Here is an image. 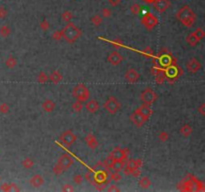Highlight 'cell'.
Returning a JSON list of instances; mask_svg holds the SVG:
<instances>
[{
	"mask_svg": "<svg viewBox=\"0 0 205 192\" xmlns=\"http://www.w3.org/2000/svg\"><path fill=\"white\" fill-rule=\"evenodd\" d=\"M61 17H62V19H63L64 21L69 22L71 19H72L73 14H72V12H71V11H69V10H65V11L61 14Z\"/></svg>",
	"mask_w": 205,
	"mask_h": 192,
	"instance_id": "obj_36",
	"label": "cell"
},
{
	"mask_svg": "<svg viewBox=\"0 0 205 192\" xmlns=\"http://www.w3.org/2000/svg\"><path fill=\"white\" fill-rule=\"evenodd\" d=\"M121 179H122V175L120 174V172L114 171L113 173H111L110 180H113V181H115V182H118V181H120Z\"/></svg>",
	"mask_w": 205,
	"mask_h": 192,
	"instance_id": "obj_42",
	"label": "cell"
},
{
	"mask_svg": "<svg viewBox=\"0 0 205 192\" xmlns=\"http://www.w3.org/2000/svg\"><path fill=\"white\" fill-rule=\"evenodd\" d=\"M124 166H125V161H124V160H114L110 168L112 169L113 171L120 172V171H122Z\"/></svg>",
	"mask_w": 205,
	"mask_h": 192,
	"instance_id": "obj_25",
	"label": "cell"
},
{
	"mask_svg": "<svg viewBox=\"0 0 205 192\" xmlns=\"http://www.w3.org/2000/svg\"><path fill=\"white\" fill-rule=\"evenodd\" d=\"M195 179H189V180H184L183 182L181 183V187L179 189L183 190V191H194V182Z\"/></svg>",
	"mask_w": 205,
	"mask_h": 192,
	"instance_id": "obj_22",
	"label": "cell"
},
{
	"mask_svg": "<svg viewBox=\"0 0 205 192\" xmlns=\"http://www.w3.org/2000/svg\"><path fill=\"white\" fill-rule=\"evenodd\" d=\"M112 44L115 46V47H120V46H122L123 44H122V42L120 41V40H113L112 41Z\"/></svg>",
	"mask_w": 205,
	"mask_h": 192,
	"instance_id": "obj_58",
	"label": "cell"
},
{
	"mask_svg": "<svg viewBox=\"0 0 205 192\" xmlns=\"http://www.w3.org/2000/svg\"><path fill=\"white\" fill-rule=\"evenodd\" d=\"M193 33H194V35H195V36L197 37L199 40L203 39L204 36H205V32H204V30H203L202 28H197V29H195V30L193 31Z\"/></svg>",
	"mask_w": 205,
	"mask_h": 192,
	"instance_id": "obj_41",
	"label": "cell"
},
{
	"mask_svg": "<svg viewBox=\"0 0 205 192\" xmlns=\"http://www.w3.org/2000/svg\"><path fill=\"white\" fill-rule=\"evenodd\" d=\"M130 11L133 13V14H135V15L139 14V13L141 12V6H140L138 3H134V4H132L131 7H130Z\"/></svg>",
	"mask_w": 205,
	"mask_h": 192,
	"instance_id": "obj_40",
	"label": "cell"
},
{
	"mask_svg": "<svg viewBox=\"0 0 205 192\" xmlns=\"http://www.w3.org/2000/svg\"><path fill=\"white\" fill-rule=\"evenodd\" d=\"M40 28H41L43 31H47L49 28H50V23H49L47 19H43L41 22H40Z\"/></svg>",
	"mask_w": 205,
	"mask_h": 192,
	"instance_id": "obj_44",
	"label": "cell"
},
{
	"mask_svg": "<svg viewBox=\"0 0 205 192\" xmlns=\"http://www.w3.org/2000/svg\"><path fill=\"white\" fill-rule=\"evenodd\" d=\"M83 179H84V177L81 175V174H76V175H74V177H73V181L75 184H77V185L81 184V183L83 182Z\"/></svg>",
	"mask_w": 205,
	"mask_h": 192,
	"instance_id": "obj_47",
	"label": "cell"
},
{
	"mask_svg": "<svg viewBox=\"0 0 205 192\" xmlns=\"http://www.w3.org/2000/svg\"><path fill=\"white\" fill-rule=\"evenodd\" d=\"M30 184L32 187L34 188H39V187H41L44 183V178L42 177V175H40V174H35L32 177L30 178Z\"/></svg>",
	"mask_w": 205,
	"mask_h": 192,
	"instance_id": "obj_19",
	"label": "cell"
},
{
	"mask_svg": "<svg viewBox=\"0 0 205 192\" xmlns=\"http://www.w3.org/2000/svg\"><path fill=\"white\" fill-rule=\"evenodd\" d=\"M0 190L5 191V192H10V183H3V184L0 186Z\"/></svg>",
	"mask_w": 205,
	"mask_h": 192,
	"instance_id": "obj_53",
	"label": "cell"
},
{
	"mask_svg": "<svg viewBox=\"0 0 205 192\" xmlns=\"http://www.w3.org/2000/svg\"><path fill=\"white\" fill-rule=\"evenodd\" d=\"M136 111H138V112L143 116L147 121H148V119L150 118L151 114H152V109L150 108V105H147V104H144V103H143V105L138 107V108L136 109Z\"/></svg>",
	"mask_w": 205,
	"mask_h": 192,
	"instance_id": "obj_18",
	"label": "cell"
},
{
	"mask_svg": "<svg viewBox=\"0 0 205 192\" xmlns=\"http://www.w3.org/2000/svg\"><path fill=\"white\" fill-rule=\"evenodd\" d=\"M52 38L54 39V40H56V41H59L61 38H63V37H62V31L61 30L54 31L53 34H52Z\"/></svg>",
	"mask_w": 205,
	"mask_h": 192,
	"instance_id": "obj_48",
	"label": "cell"
},
{
	"mask_svg": "<svg viewBox=\"0 0 205 192\" xmlns=\"http://www.w3.org/2000/svg\"><path fill=\"white\" fill-rule=\"evenodd\" d=\"M145 2H147V3H151V2H153L154 0H144Z\"/></svg>",
	"mask_w": 205,
	"mask_h": 192,
	"instance_id": "obj_60",
	"label": "cell"
},
{
	"mask_svg": "<svg viewBox=\"0 0 205 192\" xmlns=\"http://www.w3.org/2000/svg\"><path fill=\"white\" fill-rule=\"evenodd\" d=\"M106 181H107V171L95 172L94 184H98V183H104Z\"/></svg>",
	"mask_w": 205,
	"mask_h": 192,
	"instance_id": "obj_23",
	"label": "cell"
},
{
	"mask_svg": "<svg viewBox=\"0 0 205 192\" xmlns=\"http://www.w3.org/2000/svg\"><path fill=\"white\" fill-rule=\"evenodd\" d=\"M124 77H125V79L129 83H134V82L137 81L138 79H139L140 75H139V73H138V71L135 70L134 68H129L126 71L125 76Z\"/></svg>",
	"mask_w": 205,
	"mask_h": 192,
	"instance_id": "obj_16",
	"label": "cell"
},
{
	"mask_svg": "<svg viewBox=\"0 0 205 192\" xmlns=\"http://www.w3.org/2000/svg\"><path fill=\"white\" fill-rule=\"evenodd\" d=\"M125 166L129 169V171H130V174H131V172L134 170V169L137 168L136 163H135V159H129L127 163L125 164Z\"/></svg>",
	"mask_w": 205,
	"mask_h": 192,
	"instance_id": "obj_35",
	"label": "cell"
},
{
	"mask_svg": "<svg viewBox=\"0 0 205 192\" xmlns=\"http://www.w3.org/2000/svg\"><path fill=\"white\" fill-rule=\"evenodd\" d=\"M0 180H1V176H0Z\"/></svg>",
	"mask_w": 205,
	"mask_h": 192,
	"instance_id": "obj_61",
	"label": "cell"
},
{
	"mask_svg": "<svg viewBox=\"0 0 205 192\" xmlns=\"http://www.w3.org/2000/svg\"><path fill=\"white\" fill-rule=\"evenodd\" d=\"M199 41H200V40L195 36L193 32H191V33L188 35V36L186 37V42H187V44H188V45H190V46L197 45Z\"/></svg>",
	"mask_w": 205,
	"mask_h": 192,
	"instance_id": "obj_28",
	"label": "cell"
},
{
	"mask_svg": "<svg viewBox=\"0 0 205 192\" xmlns=\"http://www.w3.org/2000/svg\"><path fill=\"white\" fill-rule=\"evenodd\" d=\"M130 121L135 125V126H137V127H141V126H143V125L146 123V121L147 120L142 116L138 111H133V113H131V115H130Z\"/></svg>",
	"mask_w": 205,
	"mask_h": 192,
	"instance_id": "obj_11",
	"label": "cell"
},
{
	"mask_svg": "<svg viewBox=\"0 0 205 192\" xmlns=\"http://www.w3.org/2000/svg\"><path fill=\"white\" fill-rule=\"evenodd\" d=\"M11 34V29L8 25L3 24L0 26V35L2 37H8Z\"/></svg>",
	"mask_w": 205,
	"mask_h": 192,
	"instance_id": "obj_32",
	"label": "cell"
},
{
	"mask_svg": "<svg viewBox=\"0 0 205 192\" xmlns=\"http://www.w3.org/2000/svg\"><path fill=\"white\" fill-rule=\"evenodd\" d=\"M168 138H169V134H168L166 131H161V132H160L159 134H158V139H159L160 141H162V142L167 141Z\"/></svg>",
	"mask_w": 205,
	"mask_h": 192,
	"instance_id": "obj_45",
	"label": "cell"
},
{
	"mask_svg": "<svg viewBox=\"0 0 205 192\" xmlns=\"http://www.w3.org/2000/svg\"><path fill=\"white\" fill-rule=\"evenodd\" d=\"M109 184V180H107L104 183H98V184H95V188L98 191H103L105 189V187Z\"/></svg>",
	"mask_w": 205,
	"mask_h": 192,
	"instance_id": "obj_46",
	"label": "cell"
},
{
	"mask_svg": "<svg viewBox=\"0 0 205 192\" xmlns=\"http://www.w3.org/2000/svg\"><path fill=\"white\" fill-rule=\"evenodd\" d=\"M103 107L105 108V110L107 111V112H109L110 114H115L117 111H119L121 105H120V102L114 96H110L104 102Z\"/></svg>",
	"mask_w": 205,
	"mask_h": 192,
	"instance_id": "obj_5",
	"label": "cell"
},
{
	"mask_svg": "<svg viewBox=\"0 0 205 192\" xmlns=\"http://www.w3.org/2000/svg\"><path fill=\"white\" fill-rule=\"evenodd\" d=\"M154 70H156V73H154L155 74V80H156V83L157 84H162L164 82V80H165V74H164V72L160 68L155 67Z\"/></svg>",
	"mask_w": 205,
	"mask_h": 192,
	"instance_id": "obj_26",
	"label": "cell"
},
{
	"mask_svg": "<svg viewBox=\"0 0 205 192\" xmlns=\"http://www.w3.org/2000/svg\"><path fill=\"white\" fill-rule=\"evenodd\" d=\"M113 161H114V159L111 157L110 155H108L107 157H106V159L104 160V164H105V166L107 167L108 169H110V167H111V165H112V163H113Z\"/></svg>",
	"mask_w": 205,
	"mask_h": 192,
	"instance_id": "obj_49",
	"label": "cell"
},
{
	"mask_svg": "<svg viewBox=\"0 0 205 192\" xmlns=\"http://www.w3.org/2000/svg\"><path fill=\"white\" fill-rule=\"evenodd\" d=\"M111 157L114 160H125L127 159V155H128V149L125 148H120V147H115V148L111 151V153L109 154Z\"/></svg>",
	"mask_w": 205,
	"mask_h": 192,
	"instance_id": "obj_10",
	"label": "cell"
},
{
	"mask_svg": "<svg viewBox=\"0 0 205 192\" xmlns=\"http://www.w3.org/2000/svg\"><path fill=\"white\" fill-rule=\"evenodd\" d=\"M61 190L64 191V192H73L74 191V187L72 185L68 184V183H66V184H64L63 186H62Z\"/></svg>",
	"mask_w": 205,
	"mask_h": 192,
	"instance_id": "obj_50",
	"label": "cell"
},
{
	"mask_svg": "<svg viewBox=\"0 0 205 192\" xmlns=\"http://www.w3.org/2000/svg\"><path fill=\"white\" fill-rule=\"evenodd\" d=\"M157 98H158V95L154 92L153 89H151L149 87L145 88L140 94L141 101L143 102L144 104H147V105H151L155 100L157 99Z\"/></svg>",
	"mask_w": 205,
	"mask_h": 192,
	"instance_id": "obj_7",
	"label": "cell"
},
{
	"mask_svg": "<svg viewBox=\"0 0 205 192\" xmlns=\"http://www.w3.org/2000/svg\"><path fill=\"white\" fill-rule=\"evenodd\" d=\"M143 54L144 55H146L147 57H149V56H153V50L151 49L150 47H147L145 50H143Z\"/></svg>",
	"mask_w": 205,
	"mask_h": 192,
	"instance_id": "obj_54",
	"label": "cell"
},
{
	"mask_svg": "<svg viewBox=\"0 0 205 192\" xmlns=\"http://www.w3.org/2000/svg\"><path fill=\"white\" fill-rule=\"evenodd\" d=\"M196 14L189 5L182 6L176 13V18L179 20L185 27H191L196 20Z\"/></svg>",
	"mask_w": 205,
	"mask_h": 192,
	"instance_id": "obj_1",
	"label": "cell"
},
{
	"mask_svg": "<svg viewBox=\"0 0 205 192\" xmlns=\"http://www.w3.org/2000/svg\"><path fill=\"white\" fill-rule=\"evenodd\" d=\"M135 163H136V166L137 168H141L142 167V160L141 159H135Z\"/></svg>",
	"mask_w": 205,
	"mask_h": 192,
	"instance_id": "obj_59",
	"label": "cell"
},
{
	"mask_svg": "<svg viewBox=\"0 0 205 192\" xmlns=\"http://www.w3.org/2000/svg\"><path fill=\"white\" fill-rule=\"evenodd\" d=\"M91 22H92V24H93V25L99 26V25H101L102 22H103V18H102V17H101V15H99V14H95V15H93V16L91 17Z\"/></svg>",
	"mask_w": 205,
	"mask_h": 192,
	"instance_id": "obj_33",
	"label": "cell"
},
{
	"mask_svg": "<svg viewBox=\"0 0 205 192\" xmlns=\"http://www.w3.org/2000/svg\"><path fill=\"white\" fill-rule=\"evenodd\" d=\"M72 95L76 100L85 102L90 98V91H89V89L84 84L80 83L73 88Z\"/></svg>",
	"mask_w": 205,
	"mask_h": 192,
	"instance_id": "obj_4",
	"label": "cell"
},
{
	"mask_svg": "<svg viewBox=\"0 0 205 192\" xmlns=\"http://www.w3.org/2000/svg\"><path fill=\"white\" fill-rule=\"evenodd\" d=\"M141 22L147 30H152L158 24V18L153 13L147 12L141 18Z\"/></svg>",
	"mask_w": 205,
	"mask_h": 192,
	"instance_id": "obj_6",
	"label": "cell"
},
{
	"mask_svg": "<svg viewBox=\"0 0 205 192\" xmlns=\"http://www.w3.org/2000/svg\"><path fill=\"white\" fill-rule=\"evenodd\" d=\"M110 16H111V10L107 7L103 8V9H102V17H104V18H109Z\"/></svg>",
	"mask_w": 205,
	"mask_h": 192,
	"instance_id": "obj_51",
	"label": "cell"
},
{
	"mask_svg": "<svg viewBox=\"0 0 205 192\" xmlns=\"http://www.w3.org/2000/svg\"><path fill=\"white\" fill-rule=\"evenodd\" d=\"M138 184H139V186L141 187V188L147 189V188H149V187L151 186V180L147 176H143V177H141L140 179H139Z\"/></svg>",
	"mask_w": 205,
	"mask_h": 192,
	"instance_id": "obj_29",
	"label": "cell"
},
{
	"mask_svg": "<svg viewBox=\"0 0 205 192\" xmlns=\"http://www.w3.org/2000/svg\"><path fill=\"white\" fill-rule=\"evenodd\" d=\"M5 65H6V67H7V68H14L15 66L17 65V60H16V58H15L14 56H12V55L8 56V57H7V59L5 60Z\"/></svg>",
	"mask_w": 205,
	"mask_h": 192,
	"instance_id": "obj_31",
	"label": "cell"
},
{
	"mask_svg": "<svg viewBox=\"0 0 205 192\" xmlns=\"http://www.w3.org/2000/svg\"><path fill=\"white\" fill-rule=\"evenodd\" d=\"M76 135L74 134L72 130H66L61 134L60 136V141L63 143L64 145H66L67 147H70L71 145H73V143L76 141Z\"/></svg>",
	"mask_w": 205,
	"mask_h": 192,
	"instance_id": "obj_8",
	"label": "cell"
},
{
	"mask_svg": "<svg viewBox=\"0 0 205 192\" xmlns=\"http://www.w3.org/2000/svg\"><path fill=\"white\" fill-rule=\"evenodd\" d=\"M84 140H85L86 144L88 145L89 148H91V149H96L97 147L99 146L97 138L95 137V135L93 134V133H88V134H86Z\"/></svg>",
	"mask_w": 205,
	"mask_h": 192,
	"instance_id": "obj_17",
	"label": "cell"
},
{
	"mask_svg": "<svg viewBox=\"0 0 205 192\" xmlns=\"http://www.w3.org/2000/svg\"><path fill=\"white\" fill-rule=\"evenodd\" d=\"M168 50L165 48L164 49V52H165V54L161 55V57H160V64H161L162 66H164V67H167V66L169 65H172V62L174 61V58L172 57L171 53L170 52H167Z\"/></svg>",
	"mask_w": 205,
	"mask_h": 192,
	"instance_id": "obj_15",
	"label": "cell"
},
{
	"mask_svg": "<svg viewBox=\"0 0 205 192\" xmlns=\"http://www.w3.org/2000/svg\"><path fill=\"white\" fill-rule=\"evenodd\" d=\"M107 61L112 65H119L123 61V56L117 51L111 52L107 57Z\"/></svg>",
	"mask_w": 205,
	"mask_h": 192,
	"instance_id": "obj_14",
	"label": "cell"
},
{
	"mask_svg": "<svg viewBox=\"0 0 205 192\" xmlns=\"http://www.w3.org/2000/svg\"><path fill=\"white\" fill-rule=\"evenodd\" d=\"M153 5H154V8L158 12L163 13L168 9L169 6H170V1H169V0H154Z\"/></svg>",
	"mask_w": 205,
	"mask_h": 192,
	"instance_id": "obj_13",
	"label": "cell"
},
{
	"mask_svg": "<svg viewBox=\"0 0 205 192\" xmlns=\"http://www.w3.org/2000/svg\"><path fill=\"white\" fill-rule=\"evenodd\" d=\"M201 67H202L201 63H200V61L196 59V58H191L186 63V68L190 73H196L197 71L201 69Z\"/></svg>",
	"mask_w": 205,
	"mask_h": 192,
	"instance_id": "obj_12",
	"label": "cell"
},
{
	"mask_svg": "<svg viewBox=\"0 0 205 192\" xmlns=\"http://www.w3.org/2000/svg\"><path fill=\"white\" fill-rule=\"evenodd\" d=\"M37 81L39 83H46L48 82V75L45 72H40L37 76Z\"/></svg>",
	"mask_w": 205,
	"mask_h": 192,
	"instance_id": "obj_37",
	"label": "cell"
},
{
	"mask_svg": "<svg viewBox=\"0 0 205 192\" xmlns=\"http://www.w3.org/2000/svg\"><path fill=\"white\" fill-rule=\"evenodd\" d=\"M55 106H56L55 102L51 99L44 100L42 103V108L44 111H46V112H52V111L55 109Z\"/></svg>",
	"mask_w": 205,
	"mask_h": 192,
	"instance_id": "obj_24",
	"label": "cell"
},
{
	"mask_svg": "<svg viewBox=\"0 0 205 192\" xmlns=\"http://www.w3.org/2000/svg\"><path fill=\"white\" fill-rule=\"evenodd\" d=\"M107 191L108 192H117V191H120V188L117 185H110L107 188Z\"/></svg>",
	"mask_w": 205,
	"mask_h": 192,
	"instance_id": "obj_55",
	"label": "cell"
},
{
	"mask_svg": "<svg viewBox=\"0 0 205 192\" xmlns=\"http://www.w3.org/2000/svg\"><path fill=\"white\" fill-rule=\"evenodd\" d=\"M22 166L26 169H30L34 166V161L31 158L27 157V158H24L23 161H22Z\"/></svg>",
	"mask_w": 205,
	"mask_h": 192,
	"instance_id": "obj_34",
	"label": "cell"
},
{
	"mask_svg": "<svg viewBox=\"0 0 205 192\" xmlns=\"http://www.w3.org/2000/svg\"><path fill=\"white\" fill-rule=\"evenodd\" d=\"M82 108H83V104H82L81 101L76 100V101H75L74 103L72 104V109L75 111V112H80V111L82 110Z\"/></svg>",
	"mask_w": 205,
	"mask_h": 192,
	"instance_id": "obj_39",
	"label": "cell"
},
{
	"mask_svg": "<svg viewBox=\"0 0 205 192\" xmlns=\"http://www.w3.org/2000/svg\"><path fill=\"white\" fill-rule=\"evenodd\" d=\"M62 78H63V76H62V74L58 70L52 71V72L50 73V75H48V81H50V82L54 83V84H58L62 80Z\"/></svg>",
	"mask_w": 205,
	"mask_h": 192,
	"instance_id": "obj_21",
	"label": "cell"
},
{
	"mask_svg": "<svg viewBox=\"0 0 205 192\" xmlns=\"http://www.w3.org/2000/svg\"><path fill=\"white\" fill-rule=\"evenodd\" d=\"M73 163H74V160L69 154L67 153L62 154L59 157L56 165L53 167L52 171L54 174H56V175H60L61 173H63L64 171L67 170L69 167L72 166Z\"/></svg>",
	"mask_w": 205,
	"mask_h": 192,
	"instance_id": "obj_3",
	"label": "cell"
},
{
	"mask_svg": "<svg viewBox=\"0 0 205 192\" xmlns=\"http://www.w3.org/2000/svg\"><path fill=\"white\" fill-rule=\"evenodd\" d=\"M9 110H10V107L7 103H1L0 104V113L7 114L8 112H9Z\"/></svg>",
	"mask_w": 205,
	"mask_h": 192,
	"instance_id": "obj_43",
	"label": "cell"
},
{
	"mask_svg": "<svg viewBox=\"0 0 205 192\" xmlns=\"http://www.w3.org/2000/svg\"><path fill=\"white\" fill-rule=\"evenodd\" d=\"M61 31H62V37L68 43L75 42L82 34V31L80 30V28H78L76 25L70 21L65 25V27Z\"/></svg>",
	"mask_w": 205,
	"mask_h": 192,
	"instance_id": "obj_2",
	"label": "cell"
},
{
	"mask_svg": "<svg viewBox=\"0 0 205 192\" xmlns=\"http://www.w3.org/2000/svg\"><path fill=\"white\" fill-rule=\"evenodd\" d=\"M164 74H165V76H167L170 80H175L176 78H178L179 75L182 74V69L177 67L176 65L172 64V65L167 66L165 71H164Z\"/></svg>",
	"mask_w": 205,
	"mask_h": 192,
	"instance_id": "obj_9",
	"label": "cell"
},
{
	"mask_svg": "<svg viewBox=\"0 0 205 192\" xmlns=\"http://www.w3.org/2000/svg\"><path fill=\"white\" fill-rule=\"evenodd\" d=\"M179 131H180V133H181V134L183 135L184 137H188V136H190L191 134H192L193 128H192V126H191V125H189V124H184L183 126L180 128Z\"/></svg>",
	"mask_w": 205,
	"mask_h": 192,
	"instance_id": "obj_27",
	"label": "cell"
},
{
	"mask_svg": "<svg viewBox=\"0 0 205 192\" xmlns=\"http://www.w3.org/2000/svg\"><path fill=\"white\" fill-rule=\"evenodd\" d=\"M92 170L94 172H100V171H107L108 172V168L105 166V164L103 161H99L97 162L94 166H93Z\"/></svg>",
	"mask_w": 205,
	"mask_h": 192,
	"instance_id": "obj_30",
	"label": "cell"
},
{
	"mask_svg": "<svg viewBox=\"0 0 205 192\" xmlns=\"http://www.w3.org/2000/svg\"><path fill=\"white\" fill-rule=\"evenodd\" d=\"M85 107H86L88 112L95 113L98 111V109L100 108V104L98 103V101H96L95 99H91V100L87 101V103L85 104Z\"/></svg>",
	"mask_w": 205,
	"mask_h": 192,
	"instance_id": "obj_20",
	"label": "cell"
},
{
	"mask_svg": "<svg viewBox=\"0 0 205 192\" xmlns=\"http://www.w3.org/2000/svg\"><path fill=\"white\" fill-rule=\"evenodd\" d=\"M7 16V9L4 6H0V19H4Z\"/></svg>",
	"mask_w": 205,
	"mask_h": 192,
	"instance_id": "obj_52",
	"label": "cell"
},
{
	"mask_svg": "<svg viewBox=\"0 0 205 192\" xmlns=\"http://www.w3.org/2000/svg\"><path fill=\"white\" fill-rule=\"evenodd\" d=\"M10 191L18 192V191H20V188L17 186V184H15V183H10Z\"/></svg>",
	"mask_w": 205,
	"mask_h": 192,
	"instance_id": "obj_57",
	"label": "cell"
},
{
	"mask_svg": "<svg viewBox=\"0 0 205 192\" xmlns=\"http://www.w3.org/2000/svg\"><path fill=\"white\" fill-rule=\"evenodd\" d=\"M85 179L87 180V181H89L90 183H94V177H95V172L93 171V170H91V171H88V172H86L85 173Z\"/></svg>",
	"mask_w": 205,
	"mask_h": 192,
	"instance_id": "obj_38",
	"label": "cell"
},
{
	"mask_svg": "<svg viewBox=\"0 0 205 192\" xmlns=\"http://www.w3.org/2000/svg\"><path fill=\"white\" fill-rule=\"evenodd\" d=\"M197 111H198V112L201 114V115L204 116V115H205V104L202 103L201 105H200L198 108H197Z\"/></svg>",
	"mask_w": 205,
	"mask_h": 192,
	"instance_id": "obj_56",
	"label": "cell"
}]
</instances>
